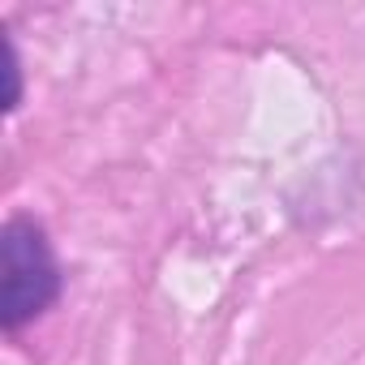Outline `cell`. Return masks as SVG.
Here are the masks:
<instances>
[{"label":"cell","instance_id":"cell-1","mask_svg":"<svg viewBox=\"0 0 365 365\" xmlns=\"http://www.w3.org/2000/svg\"><path fill=\"white\" fill-rule=\"evenodd\" d=\"M0 254H5V292H0V322L5 331H18L22 322L39 318L56 292H61V267L52 254L48 232L26 220L14 215L0 237Z\"/></svg>","mask_w":365,"mask_h":365}]
</instances>
